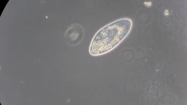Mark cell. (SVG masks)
<instances>
[{"instance_id": "cell-1", "label": "cell", "mask_w": 187, "mask_h": 105, "mask_svg": "<svg viewBox=\"0 0 187 105\" xmlns=\"http://www.w3.org/2000/svg\"><path fill=\"white\" fill-rule=\"evenodd\" d=\"M133 22L129 18L120 19L105 25L93 37L89 48L90 54L98 56L106 53L116 48L127 36Z\"/></svg>"}, {"instance_id": "cell-2", "label": "cell", "mask_w": 187, "mask_h": 105, "mask_svg": "<svg viewBox=\"0 0 187 105\" xmlns=\"http://www.w3.org/2000/svg\"><path fill=\"white\" fill-rule=\"evenodd\" d=\"M66 36L71 41L77 43L83 38L84 34V29L81 25L74 24L70 26L66 32Z\"/></svg>"}]
</instances>
